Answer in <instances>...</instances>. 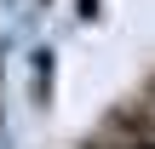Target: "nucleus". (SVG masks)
Segmentation results:
<instances>
[{
	"label": "nucleus",
	"instance_id": "obj_1",
	"mask_svg": "<svg viewBox=\"0 0 155 149\" xmlns=\"http://www.w3.org/2000/svg\"><path fill=\"white\" fill-rule=\"evenodd\" d=\"M104 138L115 149H155V109L144 98H127L104 115Z\"/></svg>",
	"mask_w": 155,
	"mask_h": 149
},
{
	"label": "nucleus",
	"instance_id": "obj_2",
	"mask_svg": "<svg viewBox=\"0 0 155 149\" xmlns=\"http://www.w3.org/2000/svg\"><path fill=\"white\" fill-rule=\"evenodd\" d=\"M138 98H144V103H155V75L144 80V92H138Z\"/></svg>",
	"mask_w": 155,
	"mask_h": 149
}]
</instances>
